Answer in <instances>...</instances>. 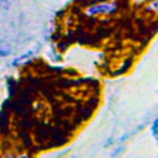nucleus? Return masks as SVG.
I'll return each instance as SVG.
<instances>
[{
	"mask_svg": "<svg viewBox=\"0 0 158 158\" xmlns=\"http://www.w3.org/2000/svg\"><path fill=\"white\" fill-rule=\"evenodd\" d=\"M7 53H9V49H7V48H4V47L0 46V56H6Z\"/></svg>",
	"mask_w": 158,
	"mask_h": 158,
	"instance_id": "f257e3e1",
	"label": "nucleus"
},
{
	"mask_svg": "<svg viewBox=\"0 0 158 158\" xmlns=\"http://www.w3.org/2000/svg\"><path fill=\"white\" fill-rule=\"evenodd\" d=\"M4 1H5V0H0V2H4Z\"/></svg>",
	"mask_w": 158,
	"mask_h": 158,
	"instance_id": "f03ea898",
	"label": "nucleus"
}]
</instances>
